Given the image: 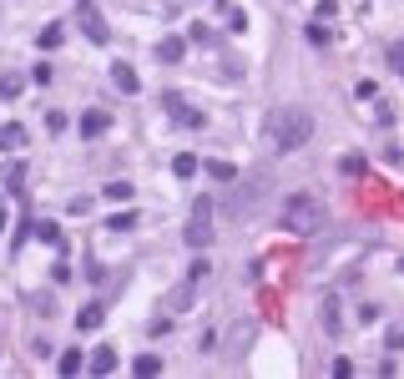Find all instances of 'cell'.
<instances>
[{
	"instance_id": "6",
	"label": "cell",
	"mask_w": 404,
	"mask_h": 379,
	"mask_svg": "<svg viewBox=\"0 0 404 379\" xmlns=\"http://www.w3.org/2000/svg\"><path fill=\"white\" fill-rule=\"evenodd\" d=\"M167 112H172V122H177V127H192V132H197V127L207 122L202 112H192V106H182L177 96H167Z\"/></svg>"
},
{
	"instance_id": "27",
	"label": "cell",
	"mask_w": 404,
	"mask_h": 379,
	"mask_svg": "<svg viewBox=\"0 0 404 379\" xmlns=\"http://www.w3.org/2000/svg\"><path fill=\"white\" fill-rule=\"evenodd\" d=\"M384 349H389V354H399V349H404V329H389V339H384Z\"/></svg>"
},
{
	"instance_id": "26",
	"label": "cell",
	"mask_w": 404,
	"mask_h": 379,
	"mask_svg": "<svg viewBox=\"0 0 404 379\" xmlns=\"http://www.w3.org/2000/svg\"><path fill=\"white\" fill-rule=\"evenodd\" d=\"M338 167H343V172H349V177H359V172H364V157H343V162H338Z\"/></svg>"
},
{
	"instance_id": "9",
	"label": "cell",
	"mask_w": 404,
	"mask_h": 379,
	"mask_svg": "<svg viewBox=\"0 0 404 379\" xmlns=\"http://www.w3.org/2000/svg\"><path fill=\"white\" fill-rule=\"evenodd\" d=\"M21 147H26V127L6 122V127H0V152H21Z\"/></svg>"
},
{
	"instance_id": "14",
	"label": "cell",
	"mask_w": 404,
	"mask_h": 379,
	"mask_svg": "<svg viewBox=\"0 0 404 379\" xmlns=\"http://www.w3.org/2000/svg\"><path fill=\"white\" fill-rule=\"evenodd\" d=\"M26 91V76H16V71H6V76H0V96H6V101H16Z\"/></svg>"
},
{
	"instance_id": "16",
	"label": "cell",
	"mask_w": 404,
	"mask_h": 379,
	"mask_svg": "<svg viewBox=\"0 0 404 379\" xmlns=\"http://www.w3.org/2000/svg\"><path fill=\"white\" fill-rule=\"evenodd\" d=\"M117 369V349H96L91 354V374H111Z\"/></svg>"
},
{
	"instance_id": "10",
	"label": "cell",
	"mask_w": 404,
	"mask_h": 379,
	"mask_svg": "<svg viewBox=\"0 0 404 379\" xmlns=\"http://www.w3.org/2000/svg\"><path fill=\"white\" fill-rule=\"evenodd\" d=\"M182 51H187V41H182V36H167V41L157 46V56H162L167 66H177V61H182Z\"/></svg>"
},
{
	"instance_id": "5",
	"label": "cell",
	"mask_w": 404,
	"mask_h": 379,
	"mask_svg": "<svg viewBox=\"0 0 404 379\" xmlns=\"http://www.w3.org/2000/svg\"><path fill=\"white\" fill-rule=\"evenodd\" d=\"M81 31H86V36H91L96 46H106V41H111V26H106V21H101V16H96L91 6H81Z\"/></svg>"
},
{
	"instance_id": "25",
	"label": "cell",
	"mask_w": 404,
	"mask_h": 379,
	"mask_svg": "<svg viewBox=\"0 0 404 379\" xmlns=\"http://www.w3.org/2000/svg\"><path fill=\"white\" fill-rule=\"evenodd\" d=\"M41 46H46V51L61 46V26H46V31H41Z\"/></svg>"
},
{
	"instance_id": "24",
	"label": "cell",
	"mask_w": 404,
	"mask_h": 379,
	"mask_svg": "<svg viewBox=\"0 0 404 379\" xmlns=\"http://www.w3.org/2000/svg\"><path fill=\"white\" fill-rule=\"evenodd\" d=\"M21 182H26V167H21V162H16V167L6 172V187H11V192H21Z\"/></svg>"
},
{
	"instance_id": "19",
	"label": "cell",
	"mask_w": 404,
	"mask_h": 379,
	"mask_svg": "<svg viewBox=\"0 0 404 379\" xmlns=\"http://www.w3.org/2000/svg\"><path fill=\"white\" fill-rule=\"evenodd\" d=\"M36 238L51 243V248H61V228H56V223H36Z\"/></svg>"
},
{
	"instance_id": "21",
	"label": "cell",
	"mask_w": 404,
	"mask_h": 379,
	"mask_svg": "<svg viewBox=\"0 0 404 379\" xmlns=\"http://www.w3.org/2000/svg\"><path fill=\"white\" fill-rule=\"evenodd\" d=\"M389 71L404 76V41H389Z\"/></svg>"
},
{
	"instance_id": "12",
	"label": "cell",
	"mask_w": 404,
	"mask_h": 379,
	"mask_svg": "<svg viewBox=\"0 0 404 379\" xmlns=\"http://www.w3.org/2000/svg\"><path fill=\"white\" fill-rule=\"evenodd\" d=\"M106 127H111V117H106V112H86V117H81V137H101Z\"/></svg>"
},
{
	"instance_id": "23",
	"label": "cell",
	"mask_w": 404,
	"mask_h": 379,
	"mask_svg": "<svg viewBox=\"0 0 404 379\" xmlns=\"http://www.w3.org/2000/svg\"><path fill=\"white\" fill-rule=\"evenodd\" d=\"M207 274H212V263H207V258H197V263H192V268H187V279H192V284H202V279H207Z\"/></svg>"
},
{
	"instance_id": "18",
	"label": "cell",
	"mask_w": 404,
	"mask_h": 379,
	"mask_svg": "<svg viewBox=\"0 0 404 379\" xmlns=\"http://www.w3.org/2000/svg\"><path fill=\"white\" fill-rule=\"evenodd\" d=\"M172 172H177V177H197V157H192V152H182L177 162H172Z\"/></svg>"
},
{
	"instance_id": "13",
	"label": "cell",
	"mask_w": 404,
	"mask_h": 379,
	"mask_svg": "<svg viewBox=\"0 0 404 379\" xmlns=\"http://www.w3.org/2000/svg\"><path fill=\"white\" fill-rule=\"evenodd\" d=\"M132 374H137V379H152V374H162V359H157V354H137Z\"/></svg>"
},
{
	"instance_id": "11",
	"label": "cell",
	"mask_w": 404,
	"mask_h": 379,
	"mask_svg": "<svg viewBox=\"0 0 404 379\" xmlns=\"http://www.w3.org/2000/svg\"><path fill=\"white\" fill-rule=\"evenodd\" d=\"M111 81H117V91H127V96H132V91H142V81H137V71H132V66H111Z\"/></svg>"
},
{
	"instance_id": "1",
	"label": "cell",
	"mask_w": 404,
	"mask_h": 379,
	"mask_svg": "<svg viewBox=\"0 0 404 379\" xmlns=\"http://www.w3.org/2000/svg\"><path fill=\"white\" fill-rule=\"evenodd\" d=\"M328 223V207L314 197V192H294V197H283V228L294 233V238H309Z\"/></svg>"
},
{
	"instance_id": "8",
	"label": "cell",
	"mask_w": 404,
	"mask_h": 379,
	"mask_svg": "<svg viewBox=\"0 0 404 379\" xmlns=\"http://www.w3.org/2000/svg\"><path fill=\"white\" fill-rule=\"evenodd\" d=\"M192 298H197V284L187 279V284H177V289L167 294V308H172V313H182V308H192Z\"/></svg>"
},
{
	"instance_id": "2",
	"label": "cell",
	"mask_w": 404,
	"mask_h": 379,
	"mask_svg": "<svg viewBox=\"0 0 404 379\" xmlns=\"http://www.w3.org/2000/svg\"><path fill=\"white\" fill-rule=\"evenodd\" d=\"M309 137H314V112L309 106H283L273 117V147L278 152H299V147H309Z\"/></svg>"
},
{
	"instance_id": "15",
	"label": "cell",
	"mask_w": 404,
	"mask_h": 379,
	"mask_svg": "<svg viewBox=\"0 0 404 379\" xmlns=\"http://www.w3.org/2000/svg\"><path fill=\"white\" fill-rule=\"evenodd\" d=\"M132 192H137V187H132L127 177H122V182H106V187H101V197H111V202H132Z\"/></svg>"
},
{
	"instance_id": "22",
	"label": "cell",
	"mask_w": 404,
	"mask_h": 379,
	"mask_svg": "<svg viewBox=\"0 0 404 379\" xmlns=\"http://www.w3.org/2000/svg\"><path fill=\"white\" fill-rule=\"evenodd\" d=\"M106 228H117V233H127V228H137V212H117V218H111Z\"/></svg>"
},
{
	"instance_id": "4",
	"label": "cell",
	"mask_w": 404,
	"mask_h": 379,
	"mask_svg": "<svg viewBox=\"0 0 404 379\" xmlns=\"http://www.w3.org/2000/svg\"><path fill=\"white\" fill-rule=\"evenodd\" d=\"M318 323L328 334H338L343 329V303H338V294H323V308H318Z\"/></svg>"
},
{
	"instance_id": "28",
	"label": "cell",
	"mask_w": 404,
	"mask_h": 379,
	"mask_svg": "<svg viewBox=\"0 0 404 379\" xmlns=\"http://www.w3.org/2000/svg\"><path fill=\"white\" fill-rule=\"evenodd\" d=\"M11 228V212H6V202H0V233H6Z\"/></svg>"
},
{
	"instance_id": "29",
	"label": "cell",
	"mask_w": 404,
	"mask_h": 379,
	"mask_svg": "<svg viewBox=\"0 0 404 379\" xmlns=\"http://www.w3.org/2000/svg\"><path fill=\"white\" fill-rule=\"evenodd\" d=\"M76 6H91V0H76Z\"/></svg>"
},
{
	"instance_id": "7",
	"label": "cell",
	"mask_w": 404,
	"mask_h": 379,
	"mask_svg": "<svg viewBox=\"0 0 404 379\" xmlns=\"http://www.w3.org/2000/svg\"><path fill=\"white\" fill-rule=\"evenodd\" d=\"M101 323H106V303H86L76 313V334H91V329H101Z\"/></svg>"
},
{
	"instance_id": "20",
	"label": "cell",
	"mask_w": 404,
	"mask_h": 379,
	"mask_svg": "<svg viewBox=\"0 0 404 379\" xmlns=\"http://www.w3.org/2000/svg\"><path fill=\"white\" fill-rule=\"evenodd\" d=\"M81 364H86L81 349H66V354H61V374H81Z\"/></svg>"
},
{
	"instance_id": "3",
	"label": "cell",
	"mask_w": 404,
	"mask_h": 379,
	"mask_svg": "<svg viewBox=\"0 0 404 379\" xmlns=\"http://www.w3.org/2000/svg\"><path fill=\"white\" fill-rule=\"evenodd\" d=\"M187 248H207V238H212V197H197L192 202V223H187Z\"/></svg>"
},
{
	"instance_id": "17",
	"label": "cell",
	"mask_w": 404,
	"mask_h": 379,
	"mask_svg": "<svg viewBox=\"0 0 404 379\" xmlns=\"http://www.w3.org/2000/svg\"><path fill=\"white\" fill-rule=\"evenodd\" d=\"M207 177H217V182H238V167H233V162H207Z\"/></svg>"
}]
</instances>
